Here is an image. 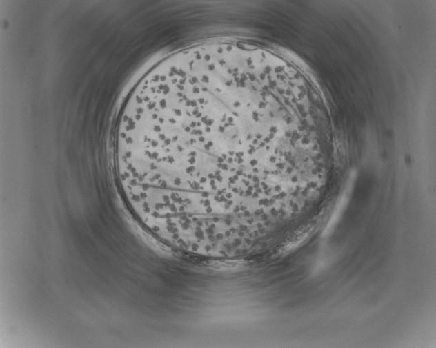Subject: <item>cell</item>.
I'll return each instance as SVG.
<instances>
[{"instance_id": "1", "label": "cell", "mask_w": 436, "mask_h": 348, "mask_svg": "<svg viewBox=\"0 0 436 348\" xmlns=\"http://www.w3.org/2000/svg\"><path fill=\"white\" fill-rule=\"evenodd\" d=\"M273 64L212 46L167 58L127 100L117 130L119 187L161 226H221L253 213L260 184L279 180L289 130Z\"/></svg>"}]
</instances>
